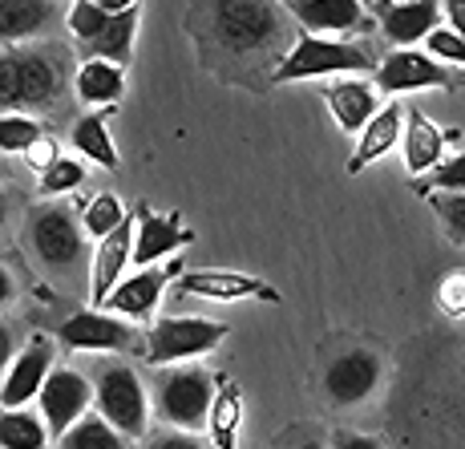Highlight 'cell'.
Here are the masks:
<instances>
[{
  "label": "cell",
  "mask_w": 465,
  "mask_h": 449,
  "mask_svg": "<svg viewBox=\"0 0 465 449\" xmlns=\"http://www.w3.org/2000/svg\"><path fill=\"white\" fill-rule=\"evenodd\" d=\"M74 150L77 155H85L89 163H97L105 170H118V150H114L105 114H85V118L74 125Z\"/></svg>",
  "instance_id": "obj_26"
},
{
  "label": "cell",
  "mask_w": 465,
  "mask_h": 449,
  "mask_svg": "<svg viewBox=\"0 0 465 449\" xmlns=\"http://www.w3.org/2000/svg\"><path fill=\"white\" fill-rule=\"evenodd\" d=\"M29 244L49 272H77L85 259V235L82 223L65 206H37L29 215Z\"/></svg>",
  "instance_id": "obj_7"
},
{
  "label": "cell",
  "mask_w": 465,
  "mask_h": 449,
  "mask_svg": "<svg viewBox=\"0 0 465 449\" xmlns=\"http://www.w3.org/2000/svg\"><path fill=\"white\" fill-rule=\"evenodd\" d=\"M214 381L199 364H166L154 381V409L178 434H199L207 425Z\"/></svg>",
  "instance_id": "obj_3"
},
{
  "label": "cell",
  "mask_w": 465,
  "mask_h": 449,
  "mask_svg": "<svg viewBox=\"0 0 465 449\" xmlns=\"http://www.w3.org/2000/svg\"><path fill=\"white\" fill-rule=\"evenodd\" d=\"M146 449H207L199 434H178V429H166V434H154L146 442Z\"/></svg>",
  "instance_id": "obj_37"
},
{
  "label": "cell",
  "mask_w": 465,
  "mask_h": 449,
  "mask_svg": "<svg viewBox=\"0 0 465 449\" xmlns=\"http://www.w3.org/2000/svg\"><path fill=\"white\" fill-rule=\"evenodd\" d=\"M441 85H450V77L421 49H392L377 65L381 94H413V89H441Z\"/></svg>",
  "instance_id": "obj_11"
},
{
  "label": "cell",
  "mask_w": 465,
  "mask_h": 449,
  "mask_svg": "<svg viewBox=\"0 0 465 449\" xmlns=\"http://www.w3.org/2000/svg\"><path fill=\"white\" fill-rule=\"evenodd\" d=\"M37 401H41V421H45V429H49V437H61L94 405V384H89L77 368H53V373L45 376Z\"/></svg>",
  "instance_id": "obj_8"
},
{
  "label": "cell",
  "mask_w": 465,
  "mask_h": 449,
  "mask_svg": "<svg viewBox=\"0 0 465 449\" xmlns=\"http://www.w3.org/2000/svg\"><path fill=\"white\" fill-rule=\"evenodd\" d=\"M178 292L203 295V300H263V304L280 300V292L272 284L255 280V275H239V272H186L178 275Z\"/></svg>",
  "instance_id": "obj_16"
},
{
  "label": "cell",
  "mask_w": 465,
  "mask_h": 449,
  "mask_svg": "<svg viewBox=\"0 0 465 449\" xmlns=\"http://www.w3.org/2000/svg\"><path fill=\"white\" fill-rule=\"evenodd\" d=\"M227 340V324L223 320H207V316H166L146 332V361L166 368V364H186L194 356L211 353L214 344Z\"/></svg>",
  "instance_id": "obj_6"
},
{
  "label": "cell",
  "mask_w": 465,
  "mask_h": 449,
  "mask_svg": "<svg viewBox=\"0 0 465 449\" xmlns=\"http://www.w3.org/2000/svg\"><path fill=\"white\" fill-rule=\"evenodd\" d=\"M425 191H441V195H465V155L450 158L437 170H429Z\"/></svg>",
  "instance_id": "obj_35"
},
{
  "label": "cell",
  "mask_w": 465,
  "mask_h": 449,
  "mask_svg": "<svg viewBox=\"0 0 465 449\" xmlns=\"http://www.w3.org/2000/svg\"><path fill=\"white\" fill-rule=\"evenodd\" d=\"M130 247H134V223L126 219L122 227H114L105 239H97L94 251V275H89V300L94 308H102V300L118 287V280L130 267Z\"/></svg>",
  "instance_id": "obj_17"
},
{
  "label": "cell",
  "mask_w": 465,
  "mask_h": 449,
  "mask_svg": "<svg viewBox=\"0 0 465 449\" xmlns=\"http://www.w3.org/2000/svg\"><path fill=\"white\" fill-rule=\"evenodd\" d=\"M191 227H183L178 215H154L142 211L138 223H134V247H130V264L138 267H158V259L170 255V251L191 244Z\"/></svg>",
  "instance_id": "obj_12"
},
{
  "label": "cell",
  "mask_w": 465,
  "mask_h": 449,
  "mask_svg": "<svg viewBox=\"0 0 465 449\" xmlns=\"http://www.w3.org/2000/svg\"><path fill=\"white\" fill-rule=\"evenodd\" d=\"M401 155L409 175H429L445 158V134L421 110H409V125H401Z\"/></svg>",
  "instance_id": "obj_21"
},
{
  "label": "cell",
  "mask_w": 465,
  "mask_h": 449,
  "mask_svg": "<svg viewBox=\"0 0 465 449\" xmlns=\"http://www.w3.org/2000/svg\"><path fill=\"white\" fill-rule=\"evenodd\" d=\"M437 308L445 316H465V272H453L441 280V287H437Z\"/></svg>",
  "instance_id": "obj_36"
},
{
  "label": "cell",
  "mask_w": 465,
  "mask_h": 449,
  "mask_svg": "<svg viewBox=\"0 0 465 449\" xmlns=\"http://www.w3.org/2000/svg\"><path fill=\"white\" fill-rule=\"evenodd\" d=\"M13 292H16L13 275H8V272H5V267H0V304H8V300H13Z\"/></svg>",
  "instance_id": "obj_43"
},
{
  "label": "cell",
  "mask_w": 465,
  "mask_h": 449,
  "mask_svg": "<svg viewBox=\"0 0 465 449\" xmlns=\"http://www.w3.org/2000/svg\"><path fill=\"white\" fill-rule=\"evenodd\" d=\"M5 215H8V203H5V195H0V227H5Z\"/></svg>",
  "instance_id": "obj_44"
},
{
  "label": "cell",
  "mask_w": 465,
  "mask_h": 449,
  "mask_svg": "<svg viewBox=\"0 0 465 449\" xmlns=\"http://www.w3.org/2000/svg\"><path fill=\"white\" fill-rule=\"evenodd\" d=\"M13 356H16V340H13V332L0 324V373L8 368V361H13Z\"/></svg>",
  "instance_id": "obj_41"
},
{
  "label": "cell",
  "mask_w": 465,
  "mask_h": 449,
  "mask_svg": "<svg viewBox=\"0 0 465 449\" xmlns=\"http://www.w3.org/2000/svg\"><path fill=\"white\" fill-rule=\"evenodd\" d=\"M441 0H381V33L397 49H417L437 29Z\"/></svg>",
  "instance_id": "obj_13"
},
{
  "label": "cell",
  "mask_w": 465,
  "mask_h": 449,
  "mask_svg": "<svg viewBox=\"0 0 465 449\" xmlns=\"http://www.w3.org/2000/svg\"><path fill=\"white\" fill-rule=\"evenodd\" d=\"M134 33H138V8H126V13H118V16H110V21H105V29L85 45V53L94 61L126 65L130 53H134Z\"/></svg>",
  "instance_id": "obj_25"
},
{
  "label": "cell",
  "mask_w": 465,
  "mask_h": 449,
  "mask_svg": "<svg viewBox=\"0 0 465 449\" xmlns=\"http://www.w3.org/2000/svg\"><path fill=\"white\" fill-rule=\"evenodd\" d=\"M292 16L312 29V37L324 33H356L364 25V8L361 0H280Z\"/></svg>",
  "instance_id": "obj_18"
},
{
  "label": "cell",
  "mask_w": 465,
  "mask_h": 449,
  "mask_svg": "<svg viewBox=\"0 0 465 449\" xmlns=\"http://www.w3.org/2000/svg\"><path fill=\"white\" fill-rule=\"evenodd\" d=\"M49 429L29 409H0V449H45Z\"/></svg>",
  "instance_id": "obj_27"
},
{
  "label": "cell",
  "mask_w": 465,
  "mask_h": 449,
  "mask_svg": "<svg viewBox=\"0 0 465 449\" xmlns=\"http://www.w3.org/2000/svg\"><path fill=\"white\" fill-rule=\"evenodd\" d=\"M211 29L227 53L252 57L283 37V8L275 0H211Z\"/></svg>",
  "instance_id": "obj_2"
},
{
  "label": "cell",
  "mask_w": 465,
  "mask_h": 449,
  "mask_svg": "<svg viewBox=\"0 0 465 449\" xmlns=\"http://www.w3.org/2000/svg\"><path fill=\"white\" fill-rule=\"evenodd\" d=\"M425 57H433L437 65H441V61H450V65H465V41L453 29H441V25H437V29L425 37Z\"/></svg>",
  "instance_id": "obj_33"
},
{
  "label": "cell",
  "mask_w": 465,
  "mask_h": 449,
  "mask_svg": "<svg viewBox=\"0 0 465 449\" xmlns=\"http://www.w3.org/2000/svg\"><path fill=\"white\" fill-rule=\"evenodd\" d=\"M74 85H77V97H82L85 105H114L122 94H126V74H122V65L85 57V65L77 69Z\"/></svg>",
  "instance_id": "obj_24"
},
{
  "label": "cell",
  "mask_w": 465,
  "mask_h": 449,
  "mask_svg": "<svg viewBox=\"0 0 465 449\" xmlns=\"http://www.w3.org/2000/svg\"><path fill=\"white\" fill-rule=\"evenodd\" d=\"M429 203H433L437 219L445 223L450 239L465 244V195H429Z\"/></svg>",
  "instance_id": "obj_34"
},
{
  "label": "cell",
  "mask_w": 465,
  "mask_h": 449,
  "mask_svg": "<svg viewBox=\"0 0 465 449\" xmlns=\"http://www.w3.org/2000/svg\"><path fill=\"white\" fill-rule=\"evenodd\" d=\"M332 449H384V442H377V437H369V434H340L332 437Z\"/></svg>",
  "instance_id": "obj_39"
},
{
  "label": "cell",
  "mask_w": 465,
  "mask_h": 449,
  "mask_svg": "<svg viewBox=\"0 0 465 449\" xmlns=\"http://www.w3.org/2000/svg\"><path fill=\"white\" fill-rule=\"evenodd\" d=\"M49 373H53V344L45 336H33L29 344L8 361L5 384H0V409H25L29 401H37Z\"/></svg>",
  "instance_id": "obj_10"
},
{
  "label": "cell",
  "mask_w": 465,
  "mask_h": 449,
  "mask_svg": "<svg viewBox=\"0 0 465 449\" xmlns=\"http://www.w3.org/2000/svg\"><path fill=\"white\" fill-rule=\"evenodd\" d=\"M324 102H328V110H332L340 130L356 134L377 114V85L361 82V77H336V82L324 89Z\"/></svg>",
  "instance_id": "obj_19"
},
{
  "label": "cell",
  "mask_w": 465,
  "mask_h": 449,
  "mask_svg": "<svg viewBox=\"0 0 465 449\" xmlns=\"http://www.w3.org/2000/svg\"><path fill=\"white\" fill-rule=\"evenodd\" d=\"M401 125H405L401 105H384V110L372 114L361 130V142H356V155H352V163H348V175H361L364 166H372L377 158L389 155L401 142Z\"/></svg>",
  "instance_id": "obj_22"
},
{
  "label": "cell",
  "mask_w": 465,
  "mask_h": 449,
  "mask_svg": "<svg viewBox=\"0 0 465 449\" xmlns=\"http://www.w3.org/2000/svg\"><path fill=\"white\" fill-rule=\"evenodd\" d=\"M94 405L97 417L110 429H118L122 437H142L150 425V401H146V384L138 381L130 364H105L94 381Z\"/></svg>",
  "instance_id": "obj_5"
},
{
  "label": "cell",
  "mask_w": 465,
  "mask_h": 449,
  "mask_svg": "<svg viewBox=\"0 0 465 449\" xmlns=\"http://www.w3.org/2000/svg\"><path fill=\"white\" fill-rule=\"evenodd\" d=\"M296 449H324V445H316V442H303V445H296Z\"/></svg>",
  "instance_id": "obj_45"
},
{
  "label": "cell",
  "mask_w": 465,
  "mask_h": 449,
  "mask_svg": "<svg viewBox=\"0 0 465 449\" xmlns=\"http://www.w3.org/2000/svg\"><path fill=\"white\" fill-rule=\"evenodd\" d=\"M57 0H0V45L33 41L57 21Z\"/></svg>",
  "instance_id": "obj_20"
},
{
  "label": "cell",
  "mask_w": 465,
  "mask_h": 449,
  "mask_svg": "<svg viewBox=\"0 0 465 449\" xmlns=\"http://www.w3.org/2000/svg\"><path fill=\"white\" fill-rule=\"evenodd\" d=\"M61 94V65L45 49L0 53V114L45 110Z\"/></svg>",
  "instance_id": "obj_1"
},
{
  "label": "cell",
  "mask_w": 465,
  "mask_h": 449,
  "mask_svg": "<svg viewBox=\"0 0 465 449\" xmlns=\"http://www.w3.org/2000/svg\"><path fill=\"white\" fill-rule=\"evenodd\" d=\"M65 21H69V33H74V41H82V49H85V45L105 29V21H110V16H105L102 8L94 5V0H74V8H69Z\"/></svg>",
  "instance_id": "obj_32"
},
{
  "label": "cell",
  "mask_w": 465,
  "mask_h": 449,
  "mask_svg": "<svg viewBox=\"0 0 465 449\" xmlns=\"http://www.w3.org/2000/svg\"><path fill=\"white\" fill-rule=\"evenodd\" d=\"M57 442H61V449H126V437H122L118 429H110L102 417H89V413L82 421H74Z\"/></svg>",
  "instance_id": "obj_28"
},
{
  "label": "cell",
  "mask_w": 465,
  "mask_h": 449,
  "mask_svg": "<svg viewBox=\"0 0 465 449\" xmlns=\"http://www.w3.org/2000/svg\"><path fill=\"white\" fill-rule=\"evenodd\" d=\"M445 16H450V29L465 41V0H445Z\"/></svg>",
  "instance_id": "obj_40"
},
{
  "label": "cell",
  "mask_w": 465,
  "mask_h": 449,
  "mask_svg": "<svg viewBox=\"0 0 465 449\" xmlns=\"http://www.w3.org/2000/svg\"><path fill=\"white\" fill-rule=\"evenodd\" d=\"M377 381H381V361L372 353H364V348H356V353H344L328 364L324 389L336 405H361L364 397H372Z\"/></svg>",
  "instance_id": "obj_14"
},
{
  "label": "cell",
  "mask_w": 465,
  "mask_h": 449,
  "mask_svg": "<svg viewBox=\"0 0 465 449\" xmlns=\"http://www.w3.org/2000/svg\"><path fill=\"white\" fill-rule=\"evenodd\" d=\"M166 272L163 267H138L134 275H122L118 287L102 300V312L110 316H130V320H150L163 300Z\"/></svg>",
  "instance_id": "obj_15"
},
{
  "label": "cell",
  "mask_w": 465,
  "mask_h": 449,
  "mask_svg": "<svg viewBox=\"0 0 465 449\" xmlns=\"http://www.w3.org/2000/svg\"><path fill=\"white\" fill-rule=\"evenodd\" d=\"M57 340L65 348H74V353H118V348L134 344V328L102 308H85V312H74L57 328Z\"/></svg>",
  "instance_id": "obj_9"
},
{
  "label": "cell",
  "mask_w": 465,
  "mask_h": 449,
  "mask_svg": "<svg viewBox=\"0 0 465 449\" xmlns=\"http://www.w3.org/2000/svg\"><path fill=\"white\" fill-rule=\"evenodd\" d=\"M122 223H126V211H122V203L114 199V195H97V199L85 206L82 227H85L89 239H105L114 227H122Z\"/></svg>",
  "instance_id": "obj_30"
},
{
  "label": "cell",
  "mask_w": 465,
  "mask_h": 449,
  "mask_svg": "<svg viewBox=\"0 0 465 449\" xmlns=\"http://www.w3.org/2000/svg\"><path fill=\"white\" fill-rule=\"evenodd\" d=\"M97 8H102L105 16H118V13H126V8H138V0H94Z\"/></svg>",
  "instance_id": "obj_42"
},
{
  "label": "cell",
  "mask_w": 465,
  "mask_h": 449,
  "mask_svg": "<svg viewBox=\"0 0 465 449\" xmlns=\"http://www.w3.org/2000/svg\"><path fill=\"white\" fill-rule=\"evenodd\" d=\"M41 134V122L29 118V114H0V150L5 155H25Z\"/></svg>",
  "instance_id": "obj_29"
},
{
  "label": "cell",
  "mask_w": 465,
  "mask_h": 449,
  "mask_svg": "<svg viewBox=\"0 0 465 449\" xmlns=\"http://www.w3.org/2000/svg\"><path fill=\"white\" fill-rule=\"evenodd\" d=\"M57 142H53V138H45V134H41V138L37 142H33V146L29 150H25V163H29L33 170H45V166H53V163H57Z\"/></svg>",
  "instance_id": "obj_38"
},
{
  "label": "cell",
  "mask_w": 465,
  "mask_h": 449,
  "mask_svg": "<svg viewBox=\"0 0 465 449\" xmlns=\"http://www.w3.org/2000/svg\"><path fill=\"white\" fill-rule=\"evenodd\" d=\"M239 425H243V397L231 381H223L211 397V409H207V434H211V449H235V437H239Z\"/></svg>",
  "instance_id": "obj_23"
},
{
  "label": "cell",
  "mask_w": 465,
  "mask_h": 449,
  "mask_svg": "<svg viewBox=\"0 0 465 449\" xmlns=\"http://www.w3.org/2000/svg\"><path fill=\"white\" fill-rule=\"evenodd\" d=\"M372 65H377V61L364 49H356V45L303 33V37L283 53L272 82L288 85V82H308V77H348V74H364V69H372Z\"/></svg>",
  "instance_id": "obj_4"
},
{
  "label": "cell",
  "mask_w": 465,
  "mask_h": 449,
  "mask_svg": "<svg viewBox=\"0 0 465 449\" xmlns=\"http://www.w3.org/2000/svg\"><path fill=\"white\" fill-rule=\"evenodd\" d=\"M82 183H85V166L77 163V158H57L53 166L41 170V195H49V199H57V195H65V191H77Z\"/></svg>",
  "instance_id": "obj_31"
}]
</instances>
